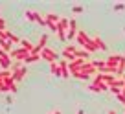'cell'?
Segmentation results:
<instances>
[{"mask_svg": "<svg viewBox=\"0 0 125 114\" xmlns=\"http://www.w3.org/2000/svg\"><path fill=\"white\" fill-rule=\"evenodd\" d=\"M11 57L9 55H4V57H0V66H2V70H9L11 68Z\"/></svg>", "mask_w": 125, "mask_h": 114, "instance_id": "14", "label": "cell"}, {"mask_svg": "<svg viewBox=\"0 0 125 114\" xmlns=\"http://www.w3.org/2000/svg\"><path fill=\"white\" fill-rule=\"evenodd\" d=\"M123 87H125V81H123L121 77H116V81H114L112 85L109 87V90L112 92V94H116V96H118V94L121 92V88H123Z\"/></svg>", "mask_w": 125, "mask_h": 114, "instance_id": "10", "label": "cell"}, {"mask_svg": "<svg viewBox=\"0 0 125 114\" xmlns=\"http://www.w3.org/2000/svg\"><path fill=\"white\" fill-rule=\"evenodd\" d=\"M20 48H22V50H26L28 53H31V52H33V44H31L28 39H20Z\"/></svg>", "mask_w": 125, "mask_h": 114, "instance_id": "17", "label": "cell"}, {"mask_svg": "<svg viewBox=\"0 0 125 114\" xmlns=\"http://www.w3.org/2000/svg\"><path fill=\"white\" fill-rule=\"evenodd\" d=\"M4 55H8V53H6V52L2 50V48H0V57H4Z\"/></svg>", "mask_w": 125, "mask_h": 114, "instance_id": "30", "label": "cell"}, {"mask_svg": "<svg viewBox=\"0 0 125 114\" xmlns=\"http://www.w3.org/2000/svg\"><path fill=\"white\" fill-rule=\"evenodd\" d=\"M35 22H39L41 26H44V28H48V22H46V19H44L41 13H37V17H35Z\"/></svg>", "mask_w": 125, "mask_h": 114, "instance_id": "21", "label": "cell"}, {"mask_svg": "<svg viewBox=\"0 0 125 114\" xmlns=\"http://www.w3.org/2000/svg\"><path fill=\"white\" fill-rule=\"evenodd\" d=\"M92 42H94V46L98 48V50H103V52H107V44L103 42V39H99V37H92Z\"/></svg>", "mask_w": 125, "mask_h": 114, "instance_id": "15", "label": "cell"}, {"mask_svg": "<svg viewBox=\"0 0 125 114\" xmlns=\"http://www.w3.org/2000/svg\"><path fill=\"white\" fill-rule=\"evenodd\" d=\"M59 57H61V53H59V52H55V50H52V48H48V46L41 52V59L48 61L50 64H52V63H57Z\"/></svg>", "mask_w": 125, "mask_h": 114, "instance_id": "5", "label": "cell"}, {"mask_svg": "<svg viewBox=\"0 0 125 114\" xmlns=\"http://www.w3.org/2000/svg\"><path fill=\"white\" fill-rule=\"evenodd\" d=\"M75 114H85V110H83V109H79V110H77Z\"/></svg>", "mask_w": 125, "mask_h": 114, "instance_id": "31", "label": "cell"}, {"mask_svg": "<svg viewBox=\"0 0 125 114\" xmlns=\"http://www.w3.org/2000/svg\"><path fill=\"white\" fill-rule=\"evenodd\" d=\"M41 59V55H37V53H30L26 57V59H24V64H30V63H35V61H39Z\"/></svg>", "mask_w": 125, "mask_h": 114, "instance_id": "20", "label": "cell"}, {"mask_svg": "<svg viewBox=\"0 0 125 114\" xmlns=\"http://www.w3.org/2000/svg\"><path fill=\"white\" fill-rule=\"evenodd\" d=\"M6 103H8V105H11V103H13V99H11V96H8V98H6Z\"/></svg>", "mask_w": 125, "mask_h": 114, "instance_id": "29", "label": "cell"}, {"mask_svg": "<svg viewBox=\"0 0 125 114\" xmlns=\"http://www.w3.org/2000/svg\"><path fill=\"white\" fill-rule=\"evenodd\" d=\"M116 98H118V101H120V103H121V105H123V107H125V96H121V94H118V96H116Z\"/></svg>", "mask_w": 125, "mask_h": 114, "instance_id": "27", "label": "cell"}, {"mask_svg": "<svg viewBox=\"0 0 125 114\" xmlns=\"http://www.w3.org/2000/svg\"><path fill=\"white\" fill-rule=\"evenodd\" d=\"M8 79V77H6ZM0 92H8V88H6V83H4V79L0 81Z\"/></svg>", "mask_w": 125, "mask_h": 114, "instance_id": "24", "label": "cell"}, {"mask_svg": "<svg viewBox=\"0 0 125 114\" xmlns=\"http://www.w3.org/2000/svg\"><path fill=\"white\" fill-rule=\"evenodd\" d=\"M123 9H125L123 4H116V6H114V11H123Z\"/></svg>", "mask_w": 125, "mask_h": 114, "instance_id": "25", "label": "cell"}, {"mask_svg": "<svg viewBox=\"0 0 125 114\" xmlns=\"http://www.w3.org/2000/svg\"><path fill=\"white\" fill-rule=\"evenodd\" d=\"M77 22L75 19H70V26H68V31H66V41H74L75 35H77Z\"/></svg>", "mask_w": 125, "mask_h": 114, "instance_id": "8", "label": "cell"}, {"mask_svg": "<svg viewBox=\"0 0 125 114\" xmlns=\"http://www.w3.org/2000/svg\"><path fill=\"white\" fill-rule=\"evenodd\" d=\"M9 42H11V44H20V39H19V37H17V35H13V33H11V35H9Z\"/></svg>", "mask_w": 125, "mask_h": 114, "instance_id": "23", "label": "cell"}, {"mask_svg": "<svg viewBox=\"0 0 125 114\" xmlns=\"http://www.w3.org/2000/svg\"><path fill=\"white\" fill-rule=\"evenodd\" d=\"M0 48H2V50H4L8 55L13 52V48H11V42H9V41H6V39H0Z\"/></svg>", "mask_w": 125, "mask_h": 114, "instance_id": "16", "label": "cell"}, {"mask_svg": "<svg viewBox=\"0 0 125 114\" xmlns=\"http://www.w3.org/2000/svg\"><path fill=\"white\" fill-rule=\"evenodd\" d=\"M44 19H46V22H48V24H53V26H57L59 20H61V17L55 15V13H46V15H44Z\"/></svg>", "mask_w": 125, "mask_h": 114, "instance_id": "13", "label": "cell"}, {"mask_svg": "<svg viewBox=\"0 0 125 114\" xmlns=\"http://www.w3.org/2000/svg\"><path fill=\"white\" fill-rule=\"evenodd\" d=\"M0 30H6V20L0 17Z\"/></svg>", "mask_w": 125, "mask_h": 114, "instance_id": "28", "label": "cell"}, {"mask_svg": "<svg viewBox=\"0 0 125 114\" xmlns=\"http://www.w3.org/2000/svg\"><path fill=\"white\" fill-rule=\"evenodd\" d=\"M9 70H11V74H13V81H15V83H20L24 77H26V74H28L26 64L20 63V61H13Z\"/></svg>", "mask_w": 125, "mask_h": 114, "instance_id": "3", "label": "cell"}, {"mask_svg": "<svg viewBox=\"0 0 125 114\" xmlns=\"http://www.w3.org/2000/svg\"><path fill=\"white\" fill-rule=\"evenodd\" d=\"M59 68H61V77H70V68H68V61L66 59H59Z\"/></svg>", "mask_w": 125, "mask_h": 114, "instance_id": "12", "label": "cell"}, {"mask_svg": "<svg viewBox=\"0 0 125 114\" xmlns=\"http://www.w3.org/2000/svg\"><path fill=\"white\" fill-rule=\"evenodd\" d=\"M50 72L55 75V77H61V68H59V63H52L50 64Z\"/></svg>", "mask_w": 125, "mask_h": 114, "instance_id": "18", "label": "cell"}, {"mask_svg": "<svg viewBox=\"0 0 125 114\" xmlns=\"http://www.w3.org/2000/svg\"><path fill=\"white\" fill-rule=\"evenodd\" d=\"M35 17H37V13H35V11H26V19H28V20L35 22Z\"/></svg>", "mask_w": 125, "mask_h": 114, "instance_id": "22", "label": "cell"}, {"mask_svg": "<svg viewBox=\"0 0 125 114\" xmlns=\"http://www.w3.org/2000/svg\"><path fill=\"white\" fill-rule=\"evenodd\" d=\"M50 114H53V112H50Z\"/></svg>", "mask_w": 125, "mask_h": 114, "instance_id": "34", "label": "cell"}, {"mask_svg": "<svg viewBox=\"0 0 125 114\" xmlns=\"http://www.w3.org/2000/svg\"><path fill=\"white\" fill-rule=\"evenodd\" d=\"M92 74L96 75V74H98V70L94 68L92 61H86V63L83 64V66L79 68L77 72H74V74H72V75H74L75 79H81V81H88V79H90V75H92Z\"/></svg>", "mask_w": 125, "mask_h": 114, "instance_id": "2", "label": "cell"}, {"mask_svg": "<svg viewBox=\"0 0 125 114\" xmlns=\"http://www.w3.org/2000/svg\"><path fill=\"white\" fill-rule=\"evenodd\" d=\"M109 114H116V110H109Z\"/></svg>", "mask_w": 125, "mask_h": 114, "instance_id": "32", "label": "cell"}, {"mask_svg": "<svg viewBox=\"0 0 125 114\" xmlns=\"http://www.w3.org/2000/svg\"><path fill=\"white\" fill-rule=\"evenodd\" d=\"M75 42H77V46H81V50L88 52V53L98 52V48L94 46V42H92V37H90L85 30H79V31H77V35H75Z\"/></svg>", "mask_w": 125, "mask_h": 114, "instance_id": "1", "label": "cell"}, {"mask_svg": "<svg viewBox=\"0 0 125 114\" xmlns=\"http://www.w3.org/2000/svg\"><path fill=\"white\" fill-rule=\"evenodd\" d=\"M125 55H120V53H114V55H109L105 59V63H107V66L109 68H112V70H118V64L121 63V59H123Z\"/></svg>", "mask_w": 125, "mask_h": 114, "instance_id": "6", "label": "cell"}, {"mask_svg": "<svg viewBox=\"0 0 125 114\" xmlns=\"http://www.w3.org/2000/svg\"><path fill=\"white\" fill-rule=\"evenodd\" d=\"M46 44H48V35H46V33H42V35H41V39H39V42H37L35 46H33V52H31V53L41 55V52H42L44 48H46Z\"/></svg>", "mask_w": 125, "mask_h": 114, "instance_id": "7", "label": "cell"}, {"mask_svg": "<svg viewBox=\"0 0 125 114\" xmlns=\"http://www.w3.org/2000/svg\"><path fill=\"white\" fill-rule=\"evenodd\" d=\"M28 52L26 50H22V48H17V50H13L11 53H9V57H11V59H15V61H20V63H24V59H26L28 57Z\"/></svg>", "mask_w": 125, "mask_h": 114, "instance_id": "9", "label": "cell"}, {"mask_svg": "<svg viewBox=\"0 0 125 114\" xmlns=\"http://www.w3.org/2000/svg\"><path fill=\"white\" fill-rule=\"evenodd\" d=\"M75 57H77V59L88 61V59H90V53H88V52H85V50H79V48H77V52H75Z\"/></svg>", "mask_w": 125, "mask_h": 114, "instance_id": "19", "label": "cell"}, {"mask_svg": "<svg viewBox=\"0 0 125 114\" xmlns=\"http://www.w3.org/2000/svg\"><path fill=\"white\" fill-rule=\"evenodd\" d=\"M75 52H77V46H75V44H64V48H62V52H61V57L66 59L68 63H72V61L77 59V57H75Z\"/></svg>", "mask_w": 125, "mask_h": 114, "instance_id": "4", "label": "cell"}, {"mask_svg": "<svg viewBox=\"0 0 125 114\" xmlns=\"http://www.w3.org/2000/svg\"><path fill=\"white\" fill-rule=\"evenodd\" d=\"M72 11H74V13H83V8H81V6H74Z\"/></svg>", "mask_w": 125, "mask_h": 114, "instance_id": "26", "label": "cell"}, {"mask_svg": "<svg viewBox=\"0 0 125 114\" xmlns=\"http://www.w3.org/2000/svg\"><path fill=\"white\" fill-rule=\"evenodd\" d=\"M88 90L90 92H105V90H109V87H107L105 83H99V81H92L90 83V87H88Z\"/></svg>", "mask_w": 125, "mask_h": 114, "instance_id": "11", "label": "cell"}, {"mask_svg": "<svg viewBox=\"0 0 125 114\" xmlns=\"http://www.w3.org/2000/svg\"><path fill=\"white\" fill-rule=\"evenodd\" d=\"M123 33H125V28H123Z\"/></svg>", "mask_w": 125, "mask_h": 114, "instance_id": "33", "label": "cell"}]
</instances>
